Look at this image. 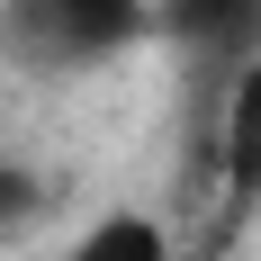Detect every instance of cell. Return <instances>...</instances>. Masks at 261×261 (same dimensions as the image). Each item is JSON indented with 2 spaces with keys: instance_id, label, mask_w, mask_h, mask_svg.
Wrapping results in <instances>:
<instances>
[{
  "instance_id": "4",
  "label": "cell",
  "mask_w": 261,
  "mask_h": 261,
  "mask_svg": "<svg viewBox=\"0 0 261 261\" xmlns=\"http://www.w3.org/2000/svg\"><path fill=\"white\" fill-rule=\"evenodd\" d=\"M63 261H171V243H162V225H153V216L117 207V216H99V225H90V234H81Z\"/></svg>"
},
{
  "instance_id": "2",
  "label": "cell",
  "mask_w": 261,
  "mask_h": 261,
  "mask_svg": "<svg viewBox=\"0 0 261 261\" xmlns=\"http://www.w3.org/2000/svg\"><path fill=\"white\" fill-rule=\"evenodd\" d=\"M153 27L189 54V63H243V54L261 45V0H162Z\"/></svg>"
},
{
  "instance_id": "3",
  "label": "cell",
  "mask_w": 261,
  "mask_h": 261,
  "mask_svg": "<svg viewBox=\"0 0 261 261\" xmlns=\"http://www.w3.org/2000/svg\"><path fill=\"white\" fill-rule=\"evenodd\" d=\"M225 171L261 189V45L234 63V108H225Z\"/></svg>"
},
{
  "instance_id": "1",
  "label": "cell",
  "mask_w": 261,
  "mask_h": 261,
  "mask_svg": "<svg viewBox=\"0 0 261 261\" xmlns=\"http://www.w3.org/2000/svg\"><path fill=\"white\" fill-rule=\"evenodd\" d=\"M153 27L144 0H0V54L18 72H90Z\"/></svg>"
},
{
  "instance_id": "5",
  "label": "cell",
  "mask_w": 261,
  "mask_h": 261,
  "mask_svg": "<svg viewBox=\"0 0 261 261\" xmlns=\"http://www.w3.org/2000/svg\"><path fill=\"white\" fill-rule=\"evenodd\" d=\"M36 207H45V180H36L27 162H9V153H0V243L18 234V225H27Z\"/></svg>"
}]
</instances>
